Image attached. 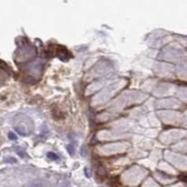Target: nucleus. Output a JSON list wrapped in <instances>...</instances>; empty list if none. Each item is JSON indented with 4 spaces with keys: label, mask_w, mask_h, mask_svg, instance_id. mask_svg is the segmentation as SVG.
<instances>
[{
    "label": "nucleus",
    "mask_w": 187,
    "mask_h": 187,
    "mask_svg": "<svg viewBox=\"0 0 187 187\" xmlns=\"http://www.w3.org/2000/svg\"><path fill=\"white\" fill-rule=\"evenodd\" d=\"M181 178L182 179V181H183V182H187V176H182Z\"/></svg>",
    "instance_id": "6e6552de"
},
{
    "label": "nucleus",
    "mask_w": 187,
    "mask_h": 187,
    "mask_svg": "<svg viewBox=\"0 0 187 187\" xmlns=\"http://www.w3.org/2000/svg\"><path fill=\"white\" fill-rule=\"evenodd\" d=\"M86 152H87V150H86V147H85V146L82 147V152H81V153H82V156H85V155H86Z\"/></svg>",
    "instance_id": "39448f33"
},
{
    "label": "nucleus",
    "mask_w": 187,
    "mask_h": 187,
    "mask_svg": "<svg viewBox=\"0 0 187 187\" xmlns=\"http://www.w3.org/2000/svg\"><path fill=\"white\" fill-rule=\"evenodd\" d=\"M84 171H85V175H86L87 178H90V177H91V174H89V172H88V169H87V168H85Z\"/></svg>",
    "instance_id": "0eeeda50"
},
{
    "label": "nucleus",
    "mask_w": 187,
    "mask_h": 187,
    "mask_svg": "<svg viewBox=\"0 0 187 187\" xmlns=\"http://www.w3.org/2000/svg\"><path fill=\"white\" fill-rule=\"evenodd\" d=\"M8 137H9L11 140H17V137H16L13 133H11V132L8 134Z\"/></svg>",
    "instance_id": "20e7f679"
},
{
    "label": "nucleus",
    "mask_w": 187,
    "mask_h": 187,
    "mask_svg": "<svg viewBox=\"0 0 187 187\" xmlns=\"http://www.w3.org/2000/svg\"><path fill=\"white\" fill-rule=\"evenodd\" d=\"M47 156H48L51 160H53V161H55V160L58 159V156H57L54 153H52V152L48 153H47Z\"/></svg>",
    "instance_id": "f257e3e1"
},
{
    "label": "nucleus",
    "mask_w": 187,
    "mask_h": 187,
    "mask_svg": "<svg viewBox=\"0 0 187 187\" xmlns=\"http://www.w3.org/2000/svg\"><path fill=\"white\" fill-rule=\"evenodd\" d=\"M29 187H43V184L41 183V182H34V183H32L30 186Z\"/></svg>",
    "instance_id": "7ed1b4c3"
},
{
    "label": "nucleus",
    "mask_w": 187,
    "mask_h": 187,
    "mask_svg": "<svg viewBox=\"0 0 187 187\" xmlns=\"http://www.w3.org/2000/svg\"><path fill=\"white\" fill-rule=\"evenodd\" d=\"M66 149H67V152L69 153V154H73L74 153V148H73V146L72 145H68L67 147H66Z\"/></svg>",
    "instance_id": "f03ea898"
},
{
    "label": "nucleus",
    "mask_w": 187,
    "mask_h": 187,
    "mask_svg": "<svg viewBox=\"0 0 187 187\" xmlns=\"http://www.w3.org/2000/svg\"><path fill=\"white\" fill-rule=\"evenodd\" d=\"M6 161L8 162V163H15V162H16V159H12V158H11V157H9V158H8Z\"/></svg>",
    "instance_id": "423d86ee"
}]
</instances>
